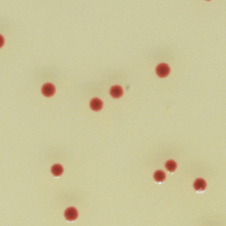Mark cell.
Masks as SVG:
<instances>
[{
	"instance_id": "6da1fadb",
	"label": "cell",
	"mask_w": 226,
	"mask_h": 226,
	"mask_svg": "<svg viewBox=\"0 0 226 226\" xmlns=\"http://www.w3.org/2000/svg\"><path fill=\"white\" fill-rule=\"evenodd\" d=\"M170 71L169 66L166 64L163 63L159 65L157 69V75L161 78H164L167 76L169 74Z\"/></svg>"
},
{
	"instance_id": "7a4b0ae2",
	"label": "cell",
	"mask_w": 226,
	"mask_h": 226,
	"mask_svg": "<svg viewBox=\"0 0 226 226\" xmlns=\"http://www.w3.org/2000/svg\"><path fill=\"white\" fill-rule=\"evenodd\" d=\"M65 216L67 220L69 221L75 220L78 216V211L73 207L69 208L65 212Z\"/></svg>"
},
{
	"instance_id": "3957f363",
	"label": "cell",
	"mask_w": 226,
	"mask_h": 226,
	"mask_svg": "<svg viewBox=\"0 0 226 226\" xmlns=\"http://www.w3.org/2000/svg\"><path fill=\"white\" fill-rule=\"evenodd\" d=\"M55 87L51 84H46L43 85L42 88L43 94L46 97H50L54 95Z\"/></svg>"
},
{
	"instance_id": "277c9868",
	"label": "cell",
	"mask_w": 226,
	"mask_h": 226,
	"mask_svg": "<svg viewBox=\"0 0 226 226\" xmlns=\"http://www.w3.org/2000/svg\"><path fill=\"white\" fill-rule=\"evenodd\" d=\"M206 184L205 181L202 179H197L194 184V188L198 192H203L206 188Z\"/></svg>"
},
{
	"instance_id": "5b68a950",
	"label": "cell",
	"mask_w": 226,
	"mask_h": 226,
	"mask_svg": "<svg viewBox=\"0 0 226 226\" xmlns=\"http://www.w3.org/2000/svg\"><path fill=\"white\" fill-rule=\"evenodd\" d=\"M90 106L93 110L95 111H98L102 108L103 107V103L98 98H95L91 101Z\"/></svg>"
},
{
	"instance_id": "8992f818",
	"label": "cell",
	"mask_w": 226,
	"mask_h": 226,
	"mask_svg": "<svg viewBox=\"0 0 226 226\" xmlns=\"http://www.w3.org/2000/svg\"><path fill=\"white\" fill-rule=\"evenodd\" d=\"M110 94L114 98L120 97L122 94V87L119 86H115L111 88Z\"/></svg>"
},
{
	"instance_id": "52a82bcc",
	"label": "cell",
	"mask_w": 226,
	"mask_h": 226,
	"mask_svg": "<svg viewBox=\"0 0 226 226\" xmlns=\"http://www.w3.org/2000/svg\"><path fill=\"white\" fill-rule=\"evenodd\" d=\"M52 173L55 176H58L63 172V167L59 164H55L53 166L51 169Z\"/></svg>"
},
{
	"instance_id": "ba28073f",
	"label": "cell",
	"mask_w": 226,
	"mask_h": 226,
	"mask_svg": "<svg viewBox=\"0 0 226 226\" xmlns=\"http://www.w3.org/2000/svg\"><path fill=\"white\" fill-rule=\"evenodd\" d=\"M165 174L162 171H157L155 173V175H154L155 179L157 181H159V182L163 181L165 178Z\"/></svg>"
},
{
	"instance_id": "9c48e42d",
	"label": "cell",
	"mask_w": 226,
	"mask_h": 226,
	"mask_svg": "<svg viewBox=\"0 0 226 226\" xmlns=\"http://www.w3.org/2000/svg\"><path fill=\"white\" fill-rule=\"evenodd\" d=\"M166 166L167 170L170 172H173L176 169V164L173 161L170 160L166 163Z\"/></svg>"
}]
</instances>
